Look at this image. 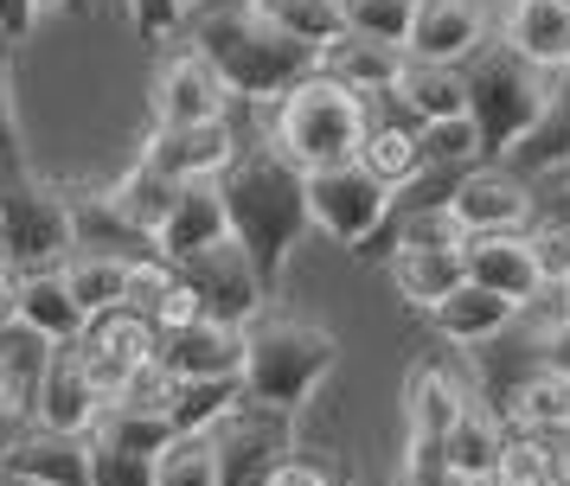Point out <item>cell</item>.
I'll list each match as a JSON object with an SVG mask.
<instances>
[{
	"mask_svg": "<svg viewBox=\"0 0 570 486\" xmlns=\"http://www.w3.org/2000/svg\"><path fill=\"white\" fill-rule=\"evenodd\" d=\"M218 186H225V211H232V244L257 262L263 288L276 295V281H283L302 230L314 225L308 218V173L276 141H263V148L237 153L232 173L218 179Z\"/></svg>",
	"mask_w": 570,
	"mask_h": 486,
	"instance_id": "1",
	"label": "cell"
},
{
	"mask_svg": "<svg viewBox=\"0 0 570 486\" xmlns=\"http://www.w3.org/2000/svg\"><path fill=\"white\" fill-rule=\"evenodd\" d=\"M186 39H193V51L206 58L212 71L225 77V90H232V97L283 102L295 83H308V77L321 71V51L283 39V32L250 7V0L193 7V13H186Z\"/></svg>",
	"mask_w": 570,
	"mask_h": 486,
	"instance_id": "2",
	"label": "cell"
},
{
	"mask_svg": "<svg viewBox=\"0 0 570 486\" xmlns=\"http://www.w3.org/2000/svg\"><path fill=\"white\" fill-rule=\"evenodd\" d=\"M468 83V122L481 135V160H507V153L539 128L544 102H551V71H539L532 58H519L513 39L500 32L462 65Z\"/></svg>",
	"mask_w": 570,
	"mask_h": 486,
	"instance_id": "3",
	"label": "cell"
},
{
	"mask_svg": "<svg viewBox=\"0 0 570 486\" xmlns=\"http://www.w3.org/2000/svg\"><path fill=\"white\" fill-rule=\"evenodd\" d=\"M334 365L340 339L327 327L295 320V314H263L244 333V404L269 409V416H295Z\"/></svg>",
	"mask_w": 570,
	"mask_h": 486,
	"instance_id": "4",
	"label": "cell"
},
{
	"mask_svg": "<svg viewBox=\"0 0 570 486\" xmlns=\"http://www.w3.org/2000/svg\"><path fill=\"white\" fill-rule=\"evenodd\" d=\"M365 135H372L365 97H353L346 83L314 71L308 83H295V90L276 102V135H269V141H276L302 173H327V167L360 160Z\"/></svg>",
	"mask_w": 570,
	"mask_h": 486,
	"instance_id": "5",
	"label": "cell"
},
{
	"mask_svg": "<svg viewBox=\"0 0 570 486\" xmlns=\"http://www.w3.org/2000/svg\"><path fill=\"white\" fill-rule=\"evenodd\" d=\"M0 250L13 269H65L78 256V225H71V192L39 186V179H0Z\"/></svg>",
	"mask_w": 570,
	"mask_h": 486,
	"instance_id": "6",
	"label": "cell"
},
{
	"mask_svg": "<svg viewBox=\"0 0 570 486\" xmlns=\"http://www.w3.org/2000/svg\"><path fill=\"white\" fill-rule=\"evenodd\" d=\"M308 218L334 244L346 250H372V237L385 230L391 218V186L365 160H346V167H327V173H308Z\"/></svg>",
	"mask_w": 570,
	"mask_h": 486,
	"instance_id": "7",
	"label": "cell"
},
{
	"mask_svg": "<svg viewBox=\"0 0 570 486\" xmlns=\"http://www.w3.org/2000/svg\"><path fill=\"white\" fill-rule=\"evenodd\" d=\"M180 281L199 295V307H206V320H225V327H257L263 320V301H269V288H263L257 262L237 250V244H218V250L193 256L180 269Z\"/></svg>",
	"mask_w": 570,
	"mask_h": 486,
	"instance_id": "8",
	"label": "cell"
},
{
	"mask_svg": "<svg viewBox=\"0 0 570 486\" xmlns=\"http://www.w3.org/2000/svg\"><path fill=\"white\" fill-rule=\"evenodd\" d=\"M78 358L90 365V378H97V390H104V404H116V397L129 390V378H135V371H141V365H155V358H160V333L148 327L141 314H129V307H116V314H97V320L83 327Z\"/></svg>",
	"mask_w": 570,
	"mask_h": 486,
	"instance_id": "9",
	"label": "cell"
},
{
	"mask_svg": "<svg viewBox=\"0 0 570 486\" xmlns=\"http://www.w3.org/2000/svg\"><path fill=\"white\" fill-rule=\"evenodd\" d=\"M449 211H455L462 237H525V225L539 218L532 211V186L513 167H493V160L462 179V192L449 199Z\"/></svg>",
	"mask_w": 570,
	"mask_h": 486,
	"instance_id": "10",
	"label": "cell"
},
{
	"mask_svg": "<svg viewBox=\"0 0 570 486\" xmlns=\"http://www.w3.org/2000/svg\"><path fill=\"white\" fill-rule=\"evenodd\" d=\"M212 448H218V486H269V474L283 467V448H288L283 416L244 404L212 429Z\"/></svg>",
	"mask_w": 570,
	"mask_h": 486,
	"instance_id": "11",
	"label": "cell"
},
{
	"mask_svg": "<svg viewBox=\"0 0 570 486\" xmlns=\"http://www.w3.org/2000/svg\"><path fill=\"white\" fill-rule=\"evenodd\" d=\"M104 416V390L90 378V365L78 358V346H52L46 358V378L32 390V423L58 435H90Z\"/></svg>",
	"mask_w": 570,
	"mask_h": 486,
	"instance_id": "12",
	"label": "cell"
},
{
	"mask_svg": "<svg viewBox=\"0 0 570 486\" xmlns=\"http://www.w3.org/2000/svg\"><path fill=\"white\" fill-rule=\"evenodd\" d=\"M225 77L212 71L199 51H174L155 77V128H206L225 122Z\"/></svg>",
	"mask_w": 570,
	"mask_h": 486,
	"instance_id": "13",
	"label": "cell"
},
{
	"mask_svg": "<svg viewBox=\"0 0 570 486\" xmlns=\"http://www.w3.org/2000/svg\"><path fill=\"white\" fill-rule=\"evenodd\" d=\"M218 244H232V211H225V186H218V179L180 186V199H174V211H167V225H160V237H155L160 262L186 269L193 256L218 250Z\"/></svg>",
	"mask_w": 570,
	"mask_h": 486,
	"instance_id": "14",
	"label": "cell"
},
{
	"mask_svg": "<svg viewBox=\"0 0 570 486\" xmlns=\"http://www.w3.org/2000/svg\"><path fill=\"white\" fill-rule=\"evenodd\" d=\"M481 46H488L481 0H416V26H411V46H404L416 65H455L462 71Z\"/></svg>",
	"mask_w": 570,
	"mask_h": 486,
	"instance_id": "15",
	"label": "cell"
},
{
	"mask_svg": "<svg viewBox=\"0 0 570 486\" xmlns=\"http://www.w3.org/2000/svg\"><path fill=\"white\" fill-rule=\"evenodd\" d=\"M237 141L225 122H206V128H155L148 141H141V160L160 167L167 179H180V186H199V179H225L237 160Z\"/></svg>",
	"mask_w": 570,
	"mask_h": 486,
	"instance_id": "16",
	"label": "cell"
},
{
	"mask_svg": "<svg viewBox=\"0 0 570 486\" xmlns=\"http://www.w3.org/2000/svg\"><path fill=\"white\" fill-rule=\"evenodd\" d=\"M0 474L20 486H90V435H58L32 423L0 455Z\"/></svg>",
	"mask_w": 570,
	"mask_h": 486,
	"instance_id": "17",
	"label": "cell"
},
{
	"mask_svg": "<svg viewBox=\"0 0 570 486\" xmlns=\"http://www.w3.org/2000/svg\"><path fill=\"white\" fill-rule=\"evenodd\" d=\"M160 365H167L180 384L244 378V327L193 320V327H180V333H160Z\"/></svg>",
	"mask_w": 570,
	"mask_h": 486,
	"instance_id": "18",
	"label": "cell"
},
{
	"mask_svg": "<svg viewBox=\"0 0 570 486\" xmlns=\"http://www.w3.org/2000/svg\"><path fill=\"white\" fill-rule=\"evenodd\" d=\"M468 390H474V378L462 384L455 371H442V365H416L411 384H404V429H411V442H404V448L442 455V442H449V429H455Z\"/></svg>",
	"mask_w": 570,
	"mask_h": 486,
	"instance_id": "19",
	"label": "cell"
},
{
	"mask_svg": "<svg viewBox=\"0 0 570 486\" xmlns=\"http://www.w3.org/2000/svg\"><path fill=\"white\" fill-rule=\"evenodd\" d=\"M462 262H468V281H481V288H493V295H507L513 307H532L544 295L532 237H468Z\"/></svg>",
	"mask_w": 570,
	"mask_h": 486,
	"instance_id": "20",
	"label": "cell"
},
{
	"mask_svg": "<svg viewBox=\"0 0 570 486\" xmlns=\"http://www.w3.org/2000/svg\"><path fill=\"white\" fill-rule=\"evenodd\" d=\"M507 416L481 397V390H468L462 416H455V429H449V442H442V460L462 474V480L488 486L493 474H500V455H507Z\"/></svg>",
	"mask_w": 570,
	"mask_h": 486,
	"instance_id": "21",
	"label": "cell"
},
{
	"mask_svg": "<svg viewBox=\"0 0 570 486\" xmlns=\"http://www.w3.org/2000/svg\"><path fill=\"white\" fill-rule=\"evenodd\" d=\"M385 269H391V281H397V295L411 307H423V314H436V307L468 281L462 244H404Z\"/></svg>",
	"mask_w": 570,
	"mask_h": 486,
	"instance_id": "22",
	"label": "cell"
},
{
	"mask_svg": "<svg viewBox=\"0 0 570 486\" xmlns=\"http://www.w3.org/2000/svg\"><path fill=\"white\" fill-rule=\"evenodd\" d=\"M404 65H411V51L379 46V39H360V32H340L334 46L321 51V77L346 83L353 97H391L397 77H404Z\"/></svg>",
	"mask_w": 570,
	"mask_h": 486,
	"instance_id": "23",
	"label": "cell"
},
{
	"mask_svg": "<svg viewBox=\"0 0 570 486\" xmlns=\"http://www.w3.org/2000/svg\"><path fill=\"white\" fill-rule=\"evenodd\" d=\"M519 314H525V307H513L507 295H493V288H481V281H462V288L430 314V327H436L442 339H455V346H474V353H481L488 339H500V333L513 327Z\"/></svg>",
	"mask_w": 570,
	"mask_h": 486,
	"instance_id": "24",
	"label": "cell"
},
{
	"mask_svg": "<svg viewBox=\"0 0 570 486\" xmlns=\"http://www.w3.org/2000/svg\"><path fill=\"white\" fill-rule=\"evenodd\" d=\"M20 327H32L46 346H78L83 339L90 314L71 301L65 269H32V276H20Z\"/></svg>",
	"mask_w": 570,
	"mask_h": 486,
	"instance_id": "25",
	"label": "cell"
},
{
	"mask_svg": "<svg viewBox=\"0 0 570 486\" xmlns=\"http://www.w3.org/2000/svg\"><path fill=\"white\" fill-rule=\"evenodd\" d=\"M507 39H513L519 58H532L539 71L558 77L570 65V0H513Z\"/></svg>",
	"mask_w": 570,
	"mask_h": 486,
	"instance_id": "26",
	"label": "cell"
},
{
	"mask_svg": "<svg viewBox=\"0 0 570 486\" xmlns=\"http://www.w3.org/2000/svg\"><path fill=\"white\" fill-rule=\"evenodd\" d=\"M391 102L411 116L416 128L430 122H455V116H468V83L455 65H404V77H397V90H391Z\"/></svg>",
	"mask_w": 570,
	"mask_h": 486,
	"instance_id": "27",
	"label": "cell"
},
{
	"mask_svg": "<svg viewBox=\"0 0 570 486\" xmlns=\"http://www.w3.org/2000/svg\"><path fill=\"white\" fill-rule=\"evenodd\" d=\"M500 167H513L519 179H539V173H551V167H570V65L551 77V102H544L539 128H532Z\"/></svg>",
	"mask_w": 570,
	"mask_h": 486,
	"instance_id": "28",
	"label": "cell"
},
{
	"mask_svg": "<svg viewBox=\"0 0 570 486\" xmlns=\"http://www.w3.org/2000/svg\"><path fill=\"white\" fill-rule=\"evenodd\" d=\"M109 211L122 218V225H135L141 237H160V225H167V211H174V199H180V179H167L160 167H148V160H135L129 173L116 179L104 192Z\"/></svg>",
	"mask_w": 570,
	"mask_h": 486,
	"instance_id": "29",
	"label": "cell"
},
{
	"mask_svg": "<svg viewBox=\"0 0 570 486\" xmlns=\"http://www.w3.org/2000/svg\"><path fill=\"white\" fill-rule=\"evenodd\" d=\"M129 281H135V262L122 256H90L78 250L65 262V288H71V301L97 320V314H116V307H129Z\"/></svg>",
	"mask_w": 570,
	"mask_h": 486,
	"instance_id": "30",
	"label": "cell"
},
{
	"mask_svg": "<svg viewBox=\"0 0 570 486\" xmlns=\"http://www.w3.org/2000/svg\"><path fill=\"white\" fill-rule=\"evenodd\" d=\"M250 7H257L283 39H295V46H308V51H327L340 32H346V7H340V0H250Z\"/></svg>",
	"mask_w": 570,
	"mask_h": 486,
	"instance_id": "31",
	"label": "cell"
},
{
	"mask_svg": "<svg viewBox=\"0 0 570 486\" xmlns=\"http://www.w3.org/2000/svg\"><path fill=\"white\" fill-rule=\"evenodd\" d=\"M232 409H244V378H206V384H180L167 423L180 435H212Z\"/></svg>",
	"mask_w": 570,
	"mask_h": 486,
	"instance_id": "32",
	"label": "cell"
},
{
	"mask_svg": "<svg viewBox=\"0 0 570 486\" xmlns=\"http://www.w3.org/2000/svg\"><path fill=\"white\" fill-rule=\"evenodd\" d=\"M97 442H116V448H129V455H148L160 460L174 442H180V429L167 423V416H148V409H122V404H104V416H97Z\"/></svg>",
	"mask_w": 570,
	"mask_h": 486,
	"instance_id": "33",
	"label": "cell"
},
{
	"mask_svg": "<svg viewBox=\"0 0 570 486\" xmlns=\"http://www.w3.org/2000/svg\"><path fill=\"white\" fill-rule=\"evenodd\" d=\"M416 135H423V128H411V122H372V135H365L360 160L385 179L391 192H397L416 167H423V141H416Z\"/></svg>",
	"mask_w": 570,
	"mask_h": 486,
	"instance_id": "34",
	"label": "cell"
},
{
	"mask_svg": "<svg viewBox=\"0 0 570 486\" xmlns=\"http://www.w3.org/2000/svg\"><path fill=\"white\" fill-rule=\"evenodd\" d=\"M507 429L525 435H570V384L564 378H532L507 404Z\"/></svg>",
	"mask_w": 570,
	"mask_h": 486,
	"instance_id": "35",
	"label": "cell"
},
{
	"mask_svg": "<svg viewBox=\"0 0 570 486\" xmlns=\"http://www.w3.org/2000/svg\"><path fill=\"white\" fill-rule=\"evenodd\" d=\"M411 26H416V0H346V32H360V39L404 51Z\"/></svg>",
	"mask_w": 570,
	"mask_h": 486,
	"instance_id": "36",
	"label": "cell"
},
{
	"mask_svg": "<svg viewBox=\"0 0 570 486\" xmlns=\"http://www.w3.org/2000/svg\"><path fill=\"white\" fill-rule=\"evenodd\" d=\"M155 486H218V448H212V435H180L155 460Z\"/></svg>",
	"mask_w": 570,
	"mask_h": 486,
	"instance_id": "37",
	"label": "cell"
},
{
	"mask_svg": "<svg viewBox=\"0 0 570 486\" xmlns=\"http://www.w3.org/2000/svg\"><path fill=\"white\" fill-rule=\"evenodd\" d=\"M532 320H539V371L570 384V307H564V295L551 307L532 301Z\"/></svg>",
	"mask_w": 570,
	"mask_h": 486,
	"instance_id": "38",
	"label": "cell"
},
{
	"mask_svg": "<svg viewBox=\"0 0 570 486\" xmlns=\"http://www.w3.org/2000/svg\"><path fill=\"white\" fill-rule=\"evenodd\" d=\"M90 486H155V460L90 435Z\"/></svg>",
	"mask_w": 570,
	"mask_h": 486,
	"instance_id": "39",
	"label": "cell"
},
{
	"mask_svg": "<svg viewBox=\"0 0 570 486\" xmlns=\"http://www.w3.org/2000/svg\"><path fill=\"white\" fill-rule=\"evenodd\" d=\"M532 256H539L544 295H570V230L564 225H539L532 230Z\"/></svg>",
	"mask_w": 570,
	"mask_h": 486,
	"instance_id": "40",
	"label": "cell"
},
{
	"mask_svg": "<svg viewBox=\"0 0 570 486\" xmlns=\"http://www.w3.org/2000/svg\"><path fill=\"white\" fill-rule=\"evenodd\" d=\"M0 179H27V141H20V109H13L7 71H0Z\"/></svg>",
	"mask_w": 570,
	"mask_h": 486,
	"instance_id": "41",
	"label": "cell"
},
{
	"mask_svg": "<svg viewBox=\"0 0 570 486\" xmlns=\"http://www.w3.org/2000/svg\"><path fill=\"white\" fill-rule=\"evenodd\" d=\"M129 20L148 46H160V39L186 32V0H129Z\"/></svg>",
	"mask_w": 570,
	"mask_h": 486,
	"instance_id": "42",
	"label": "cell"
},
{
	"mask_svg": "<svg viewBox=\"0 0 570 486\" xmlns=\"http://www.w3.org/2000/svg\"><path fill=\"white\" fill-rule=\"evenodd\" d=\"M532 186V211H539V225H564L570 230V167H551V173L525 179Z\"/></svg>",
	"mask_w": 570,
	"mask_h": 486,
	"instance_id": "43",
	"label": "cell"
},
{
	"mask_svg": "<svg viewBox=\"0 0 570 486\" xmlns=\"http://www.w3.org/2000/svg\"><path fill=\"white\" fill-rule=\"evenodd\" d=\"M391 486H474V480H462L455 467L442 455H423V448H404V467L391 474Z\"/></svg>",
	"mask_w": 570,
	"mask_h": 486,
	"instance_id": "44",
	"label": "cell"
},
{
	"mask_svg": "<svg viewBox=\"0 0 570 486\" xmlns=\"http://www.w3.org/2000/svg\"><path fill=\"white\" fill-rule=\"evenodd\" d=\"M32 20H39V0H0V39H7V46L27 39Z\"/></svg>",
	"mask_w": 570,
	"mask_h": 486,
	"instance_id": "45",
	"label": "cell"
},
{
	"mask_svg": "<svg viewBox=\"0 0 570 486\" xmlns=\"http://www.w3.org/2000/svg\"><path fill=\"white\" fill-rule=\"evenodd\" d=\"M269 486H334L321 467H308V460H283L276 474H269Z\"/></svg>",
	"mask_w": 570,
	"mask_h": 486,
	"instance_id": "46",
	"label": "cell"
},
{
	"mask_svg": "<svg viewBox=\"0 0 570 486\" xmlns=\"http://www.w3.org/2000/svg\"><path fill=\"white\" fill-rule=\"evenodd\" d=\"M0 327H20V276L0 281Z\"/></svg>",
	"mask_w": 570,
	"mask_h": 486,
	"instance_id": "47",
	"label": "cell"
},
{
	"mask_svg": "<svg viewBox=\"0 0 570 486\" xmlns=\"http://www.w3.org/2000/svg\"><path fill=\"white\" fill-rule=\"evenodd\" d=\"M7 276H20V269H13V256L0 250V281H7Z\"/></svg>",
	"mask_w": 570,
	"mask_h": 486,
	"instance_id": "48",
	"label": "cell"
},
{
	"mask_svg": "<svg viewBox=\"0 0 570 486\" xmlns=\"http://www.w3.org/2000/svg\"><path fill=\"white\" fill-rule=\"evenodd\" d=\"M193 7H225V0H186V13H193Z\"/></svg>",
	"mask_w": 570,
	"mask_h": 486,
	"instance_id": "49",
	"label": "cell"
},
{
	"mask_svg": "<svg viewBox=\"0 0 570 486\" xmlns=\"http://www.w3.org/2000/svg\"><path fill=\"white\" fill-rule=\"evenodd\" d=\"M52 7H65V0H39V13H52Z\"/></svg>",
	"mask_w": 570,
	"mask_h": 486,
	"instance_id": "50",
	"label": "cell"
},
{
	"mask_svg": "<svg viewBox=\"0 0 570 486\" xmlns=\"http://www.w3.org/2000/svg\"><path fill=\"white\" fill-rule=\"evenodd\" d=\"M340 7H346V0H340Z\"/></svg>",
	"mask_w": 570,
	"mask_h": 486,
	"instance_id": "51",
	"label": "cell"
}]
</instances>
